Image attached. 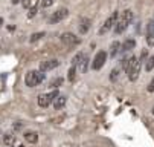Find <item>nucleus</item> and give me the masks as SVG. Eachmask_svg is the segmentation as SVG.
<instances>
[{
    "label": "nucleus",
    "instance_id": "obj_12",
    "mask_svg": "<svg viewBox=\"0 0 154 147\" xmlns=\"http://www.w3.org/2000/svg\"><path fill=\"white\" fill-rule=\"evenodd\" d=\"M92 22H90V18H87V17H81L79 18V25H78V29H79V34H85L87 31H89Z\"/></svg>",
    "mask_w": 154,
    "mask_h": 147
},
{
    "label": "nucleus",
    "instance_id": "obj_19",
    "mask_svg": "<svg viewBox=\"0 0 154 147\" xmlns=\"http://www.w3.org/2000/svg\"><path fill=\"white\" fill-rule=\"evenodd\" d=\"M76 72H78L76 66H72V68L69 69V81H75V78H76Z\"/></svg>",
    "mask_w": 154,
    "mask_h": 147
},
{
    "label": "nucleus",
    "instance_id": "obj_1",
    "mask_svg": "<svg viewBox=\"0 0 154 147\" xmlns=\"http://www.w3.org/2000/svg\"><path fill=\"white\" fill-rule=\"evenodd\" d=\"M131 20H133V12H131L130 9H125L121 15H118V20H116V23H115V32L116 34H122L128 25L131 23Z\"/></svg>",
    "mask_w": 154,
    "mask_h": 147
},
{
    "label": "nucleus",
    "instance_id": "obj_16",
    "mask_svg": "<svg viewBox=\"0 0 154 147\" xmlns=\"http://www.w3.org/2000/svg\"><path fill=\"white\" fill-rule=\"evenodd\" d=\"M134 46H136V41L133 38L125 40L124 45H122V51H131V49H134Z\"/></svg>",
    "mask_w": 154,
    "mask_h": 147
},
{
    "label": "nucleus",
    "instance_id": "obj_2",
    "mask_svg": "<svg viewBox=\"0 0 154 147\" xmlns=\"http://www.w3.org/2000/svg\"><path fill=\"white\" fill-rule=\"evenodd\" d=\"M125 72L128 74V78L131 81H136L139 74H140V60L137 57H130L128 61H127V68H125Z\"/></svg>",
    "mask_w": 154,
    "mask_h": 147
},
{
    "label": "nucleus",
    "instance_id": "obj_9",
    "mask_svg": "<svg viewBox=\"0 0 154 147\" xmlns=\"http://www.w3.org/2000/svg\"><path fill=\"white\" fill-rule=\"evenodd\" d=\"M60 66V61L58 60H46V61H41L40 63V71L41 72H49L55 68Z\"/></svg>",
    "mask_w": 154,
    "mask_h": 147
},
{
    "label": "nucleus",
    "instance_id": "obj_4",
    "mask_svg": "<svg viewBox=\"0 0 154 147\" xmlns=\"http://www.w3.org/2000/svg\"><path fill=\"white\" fill-rule=\"evenodd\" d=\"M58 95H60V94H58L57 89H54V91H51V92H48V94H41V95L38 97V106H40V107H48V106H51V104L54 103V100H55Z\"/></svg>",
    "mask_w": 154,
    "mask_h": 147
},
{
    "label": "nucleus",
    "instance_id": "obj_20",
    "mask_svg": "<svg viewBox=\"0 0 154 147\" xmlns=\"http://www.w3.org/2000/svg\"><path fill=\"white\" fill-rule=\"evenodd\" d=\"M41 37H45V32H35V34H32V35H31L29 41H31V43H34V41H38Z\"/></svg>",
    "mask_w": 154,
    "mask_h": 147
},
{
    "label": "nucleus",
    "instance_id": "obj_15",
    "mask_svg": "<svg viewBox=\"0 0 154 147\" xmlns=\"http://www.w3.org/2000/svg\"><path fill=\"white\" fill-rule=\"evenodd\" d=\"M25 139L28 142H31V144H35L38 141V135H37V132H26L25 133Z\"/></svg>",
    "mask_w": 154,
    "mask_h": 147
},
{
    "label": "nucleus",
    "instance_id": "obj_10",
    "mask_svg": "<svg viewBox=\"0 0 154 147\" xmlns=\"http://www.w3.org/2000/svg\"><path fill=\"white\" fill-rule=\"evenodd\" d=\"M146 43L148 46H154V20L146 25Z\"/></svg>",
    "mask_w": 154,
    "mask_h": 147
},
{
    "label": "nucleus",
    "instance_id": "obj_6",
    "mask_svg": "<svg viewBox=\"0 0 154 147\" xmlns=\"http://www.w3.org/2000/svg\"><path fill=\"white\" fill-rule=\"evenodd\" d=\"M69 15V9H66V8H60L58 11H55L51 17H49V23L51 25H55V23H60L63 22V20Z\"/></svg>",
    "mask_w": 154,
    "mask_h": 147
},
{
    "label": "nucleus",
    "instance_id": "obj_28",
    "mask_svg": "<svg viewBox=\"0 0 154 147\" xmlns=\"http://www.w3.org/2000/svg\"><path fill=\"white\" fill-rule=\"evenodd\" d=\"M152 115H154V107H152Z\"/></svg>",
    "mask_w": 154,
    "mask_h": 147
},
{
    "label": "nucleus",
    "instance_id": "obj_27",
    "mask_svg": "<svg viewBox=\"0 0 154 147\" xmlns=\"http://www.w3.org/2000/svg\"><path fill=\"white\" fill-rule=\"evenodd\" d=\"M2 23H3V20H2V18H0V28H2Z\"/></svg>",
    "mask_w": 154,
    "mask_h": 147
},
{
    "label": "nucleus",
    "instance_id": "obj_22",
    "mask_svg": "<svg viewBox=\"0 0 154 147\" xmlns=\"http://www.w3.org/2000/svg\"><path fill=\"white\" fill-rule=\"evenodd\" d=\"M63 83V78H57V80H52L51 81V88H54V89H57L60 85Z\"/></svg>",
    "mask_w": 154,
    "mask_h": 147
},
{
    "label": "nucleus",
    "instance_id": "obj_13",
    "mask_svg": "<svg viewBox=\"0 0 154 147\" xmlns=\"http://www.w3.org/2000/svg\"><path fill=\"white\" fill-rule=\"evenodd\" d=\"M66 103H67V98H66L64 95H58L55 100H54V109L55 110H60V109H63L64 106H66Z\"/></svg>",
    "mask_w": 154,
    "mask_h": 147
},
{
    "label": "nucleus",
    "instance_id": "obj_18",
    "mask_svg": "<svg viewBox=\"0 0 154 147\" xmlns=\"http://www.w3.org/2000/svg\"><path fill=\"white\" fill-rule=\"evenodd\" d=\"M145 69H146V72H151V71L154 69V55L148 57V60H146V65H145Z\"/></svg>",
    "mask_w": 154,
    "mask_h": 147
},
{
    "label": "nucleus",
    "instance_id": "obj_21",
    "mask_svg": "<svg viewBox=\"0 0 154 147\" xmlns=\"http://www.w3.org/2000/svg\"><path fill=\"white\" fill-rule=\"evenodd\" d=\"M84 55H85L84 52H79V54H76V55L73 57V60H72V66H76L78 63H79V61L82 60V57H84Z\"/></svg>",
    "mask_w": 154,
    "mask_h": 147
},
{
    "label": "nucleus",
    "instance_id": "obj_7",
    "mask_svg": "<svg viewBox=\"0 0 154 147\" xmlns=\"http://www.w3.org/2000/svg\"><path fill=\"white\" fill-rule=\"evenodd\" d=\"M61 41H63L66 46H69V48L76 46V45L81 43V40H79L75 34H72V32H64V34L61 35Z\"/></svg>",
    "mask_w": 154,
    "mask_h": 147
},
{
    "label": "nucleus",
    "instance_id": "obj_26",
    "mask_svg": "<svg viewBox=\"0 0 154 147\" xmlns=\"http://www.w3.org/2000/svg\"><path fill=\"white\" fill-rule=\"evenodd\" d=\"M18 2H21V0H12V3H14V5H17Z\"/></svg>",
    "mask_w": 154,
    "mask_h": 147
},
{
    "label": "nucleus",
    "instance_id": "obj_8",
    "mask_svg": "<svg viewBox=\"0 0 154 147\" xmlns=\"http://www.w3.org/2000/svg\"><path fill=\"white\" fill-rule=\"evenodd\" d=\"M118 12H113L112 15H110L107 20H105V23H104V26L99 29V34L102 35V34H105V32H108L110 29H112L113 26H115V23H116V20H118Z\"/></svg>",
    "mask_w": 154,
    "mask_h": 147
},
{
    "label": "nucleus",
    "instance_id": "obj_3",
    "mask_svg": "<svg viewBox=\"0 0 154 147\" xmlns=\"http://www.w3.org/2000/svg\"><path fill=\"white\" fill-rule=\"evenodd\" d=\"M45 72H41V71H29L25 77V83H26V86L29 88H35L38 86L40 83L45 81Z\"/></svg>",
    "mask_w": 154,
    "mask_h": 147
},
{
    "label": "nucleus",
    "instance_id": "obj_17",
    "mask_svg": "<svg viewBox=\"0 0 154 147\" xmlns=\"http://www.w3.org/2000/svg\"><path fill=\"white\" fill-rule=\"evenodd\" d=\"M119 48H121V43H119V41H113V43H112V48H110V57L115 58V57L118 55V52H119Z\"/></svg>",
    "mask_w": 154,
    "mask_h": 147
},
{
    "label": "nucleus",
    "instance_id": "obj_14",
    "mask_svg": "<svg viewBox=\"0 0 154 147\" xmlns=\"http://www.w3.org/2000/svg\"><path fill=\"white\" fill-rule=\"evenodd\" d=\"M78 68V72H81V74H84V72H87V68H89V57H87V55H84L82 57V60L78 63V65H76Z\"/></svg>",
    "mask_w": 154,
    "mask_h": 147
},
{
    "label": "nucleus",
    "instance_id": "obj_5",
    "mask_svg": "<svg viewBox=\"0 0 154 147\" xmlns=\"http://www.w3.org/2000/svg\"><path fill=\"white\" fill-rule=\"evenodd\" d=\"M105 61H107V52L105 51H99L95 55V58L92 60V69L93 71H99L105 65Z\"/></svg>",
    "mask_w": 154,
    "mask_h": 147
},
{
    "label": "nucleus",
    "instance_id": "obj_24",
    "mask_svg": "<svg viewBox=\"0 0 154 147\" xmlns=\"http://www.w3.org/2000/svg\"><path fill=\"white\" fill-rule=\"evenodd\" d=\"M55 0H41V6L43 8H49L51 5H54Z\"/></svg>",
    "mask_w": 154,
    "mask_h": 147
},
{
    "label": "nucleus",
    "instance_id": "obj_11",
    "mask_svg": "<svg viewBox=\"0 0 154 147\" xmlns=\"http://www.w3.org/2000/svg\"><path fill=\"white\" fill-rule=\"evenodd\" d=\"M3 142H5L8 147H23V144H21L14 135H5V136H3Z\"/></svg>",
    "mask_w": 154,
    "mask_h": 147
},
{
    "label": "nucleus",
    "instance_id": "obj_23",
    "mask_svg": "<svg viewBox=\"0 0 154 147\" xmlns=\"http://www.w3.org/2000/svg\"><path fill=\"white\" fill-rule=\"evenodd\" d=\"M118 77H119V69L116 68V69H113V71H112V75H110V80H112V81H115V80H118Z\"/></svg>",
    "mask_w": 154,
    "mask_h": 147
},
{
    "label": "nucleus",
    "instance_id": "obj_25",
    "mask_svg": "<svg viewBox=\"0 0 154 147\" xmlns=\"http://www.w3.org/2000/svg\"><path fill=\"white\" fill-rule=\"evenodd\" d=\"M148 92H154V78L151 80V83L148 85Z\"/></svg>",
    "mask_w": 154,
    "mask_h": 147
}]
</instances>
